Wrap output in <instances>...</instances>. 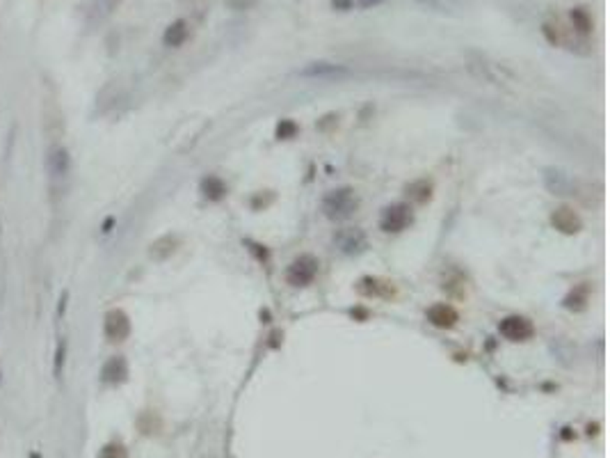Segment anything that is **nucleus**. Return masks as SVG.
Masks as SVG:
<instances>
[{"mask_svg": "<svg viewBox=\"0 0 610 458\" xmlns=\"http://www.w3.org/2000/svg\"><path fill=\"white\" fill-rule=\"evenodd\" d=\"M179 236L177 234H165V236H160L158 241H153L151 243V248H149V257L151 259H156V261H165L167 257H172L174 252H177V248H179Z\"/></svg>", "mask_w": 610, "mask_h": 458, "instance_id": "obj_12", "label": "nucleus"}, {"mask_svg": "<svg viewBox=\"0 0 610 458\" xmlns=\"http://www.w3.org/2000/svg\"><path fill=\"white\" fill-rule=\"evenodd\" d=\"M201 192H204L206 200L217 202V200H222V197L226 195V183H224L220 177L211 175V177H206V179L201 181Z\"/></svg>", "mask_w": 610, "mask_h": 458, "instance_id": "obj_17", "label": "nucleus"}, {"mask_svg": "<svg viewBox=\"0 0 610 458\" xmlns=\"http://www.w3.org/2000/svg\"><path fill=\"white\" fill-rule=\"evenodd\" d=\"M350 71L343 65H334V62H311L299 71V76L304 78H323V80H334V78H345Z\"/></svg>", "mask_w": 610, "mask_h": 458, "instance_id": "obj_8", "label": "nucleus"}, {"mask_svg": "<svg viewBox=\"0 0 610 458\" xmlns=\"http://www.w3.org/2000/svg\"><path fill=\"white\" fill-rule=\"evenodd\" d=\"M126 376H128V364L121 355L110 358L101 369V381L108 383V385H119V383L126 381Z\"/></svg>", "mask_w": 610, "mask_h": 458, "instance_id": "obj_10", "label": "nucleus"}, {"mask_svg": "<svg viewBox=\"0 0 610 458\" xmlns=\"http://www.w3.org/2000/svg\"><path fill=\"white\" fill-rule=\"evenodd\" d=\"M359 209V197L357 190L353 188H338L327 192L323 200V211L329 220H345Z\"/></svg>", "mask_w": 610, "mask_h": 458, "instance_id": "obj_1", "label": "nucleus"}, {"mask_svg": "<svg viewBox=\"0 0 610 458\" xmlns=\"http://www.w3.org/2000/svg\"><path fill=\"white\" fill-rule=\"evenodd\" d=\"M499 332L510 342H526L535 334V325L531 319L519 317V314H510L499 323Z\"/></svg>", "mask_w": 610, "mask_h": 458, "instance_id": "obj_4", "label": "nucleus"}, {"mask_svg": "<svg viewBox=\"0 0 610 458\" xmlns=\"http://www.w3.org/2000/svg\"><path fill=\"white\" fill-rule=\"evenodd\" d=\"M46 168H48V175L53 179H65L67 172H69V154H67V149H62V147L50 149Z\"/></svg>", "mask_w": 610, "mask_h": 458, "instance_id": "obj_13", "label": "nucleus"}, {"mask_svg": "<svg viewBox=\"0 0 610 458\" xmlns=\"http://www.w3.org/2000/svg\"><path fill=\"white\" fill-rule=\"evenodd\" d=\"M570 18H572L574 33H576L578 37H587V35L592 33V14L587 12L585 7H574L572 14H570Z\"/></svg>", "mask_w": 610, "mask_h": 458, "instance_id": "obj_16", "label": "nucleus"}, {"mask_svg": "<svg viewBox=\"0 0 610 458\" xmlns=\"http://www.w3.org/2000/svg\"><path fill=\"white\" fill-rule=\"evenodd\" d=\"M295 131H297V126L293 124V121H291V119H284L282 124H279V129H277V136L286 140V138H293Z\"/></svg>", "mask_w": 610, "mask_h": 458, "instance_id": "obj_21", "label": "nucleus"}, {"mask_svg": "<svg viewBox=\"0 0 610 458\" xmlns=\"http://www.w3.org/2000/svg\"><path fill=\"white\" fill-rule=\"evenodd\" d=\"M103 332L110 342H123L131 334V319L126 312L121 310H110L106 314V323H103Z\"/></svg>", "mask_w": 610, "mask_h": 458, "instance_id": "obj_5", "label": "nucleus"}, {"mask_svg": "<svg viewBox=\"0 0 610 458\" xmlns=\"http://www.w3.org/2000/svg\"><path fill=\"white\" fill-rule=\"evenodd\" d=\"M233 9H250L252 5H256V0H226Z\"/></svg>", "mask_w": 610, "mask_h": 458, "instance_id": "obj_22", "label": "nucleus"}, {"mask_svg": "<svg viewBox=\"0 0 610 458\" xmlns=\"http://www.w3.org/2000/svg\"><path fill=\"white\" fill-rule=\"evenodd\" d=\"M405 192H407L409 202H414V205H426V202L432 197V181H428V179L411 181L405 188Z\"/></svg>", "mask_w": 610, "mask_h": 458, "instance_id": "obj_15", "label": "nucleus"}, {"mask_svg": "<svg viewBox=\"0 0 610 458\" xmlns=\"http://www.w3.org/2000/svg\"><path fill=\"white\" fill-rule=\"evenodd\" d=\"M190 35V28H188V21H183V18H179V21H174L167 26V30H165L162 35V42L165 46H172V48H179L185 39H188Z\"/></svg>", "mask_w": 610, "mask_h": 458, "instance_id": "obj_14", "label": "nucleus"}, {"mask_svg": "<svg viewBox=\"0 0 610 458\" xmlns=\"http://www.w3.org/2000/svg\"><path fill=\"white\" fill-rule=\"evenodd\" d=\"M62 364H65V342H60L57 346V362H55V374H62Z\"/></svg>", "mask_w": 610, "mask_h": 458, "instance_id": "obj_23", "label": "nucleus"}, {"mask_svg": "<svg viewBox=\"0 0 610 458\" xmlns=\"http://www.w3.org/2000/svg\"><path fill=\"white\" fill-rule=\"evenodd\" d=\"M99 458H128V449L121 442H110L99 452Z\"/></svg>", "mask_w": 610, "mask_h": 458, "instance_id": "obj_20", "label": "nucleus"}, {"mask_svg": "<svg viewBox=\"0 0 610 458\" xmlns=\"http://www.w3.org/2000/svg\"><path fill=\"white\" fill-rule=\"evenodd\" d=\"M428 321L434 325V328H441V330H450L455 323L460 321V314L455 312V307L446 302H439V305H432L428 310Z\"/></svg>", "mask_w": 610, "mask_h": 458, "instance_id": "obj_9", "label": "nucleus"}, {"mask_svg": "<svg viewBox=\"0 0 610 458\" xmlns=\"http://www.w3.org/2000/svg\"><path fill=\"white\" fill-rule=\"evenodd\" d=\"M414 220L411 207L405 202H396V205H389L379 216V229L387 234H398L405 231Z\"/></svg>", "mask_w": 610, "mask_h": 458, "instance_id": "obj_2", "label": "nucleus"}, {"mask_svg": "<svg viewBox=\"0 0 610 458\" xmlns=\"http://www.w3.org/2000/svg\"><path fill=\"white\" fill-rule=\"evenodd\" d=\"M318 259L311 257V254H302V257H297L291 261V266H288L286 271V282L291 284V287H309L316 275H318Z\"/></svg>", "mask_w": 610, "mask_h": 458, "instance_id": "obj_3", "label": "nucleus"}, {"mask_svg": "<svg viewBox=\"0 0 610 458\" xmlns=\"http://www.w3.org/2000/svg\"><path fill=\"white\" fill-rule=\"evenodd\" d=\"M546 179H555V183H546L549 186V190H553V195H567V190H570V177H565L560 170H549V175H546Z\"/></svg>", "mask_w": 610, "mask_h": 458, "instance_id": "obj_19", "label": "nucleus"}, {"mask_svg": "<svg viewBox=\"0 0 610 458\" xmlns=\"http://www.w3.org/2000/svg\"><path fill=\"white\" fill-rule=\"evenodd\" d=\"M334 243L343 254H359L366 248V234L359 227H348V229H340L336 234Z\"/></svg>", "mask_w": 610, "mask_h": 458, "instance_id": "obj_6", "label": "nucleus"}, {"mask_svg": "<svg viewBox=\"0 0 610 458\" xmlns=\"http://www.w3.org/2000/svg\"><path fill=\"white\" fill-rule=\"evenodd\" d=\"M359 291L370 298H389V296H394L396 287H394V282H387L379 278H364L359 282Z\"/></svg>", "mask_w": 610, "mask_h": 458, "instance_id": "obj_11", "label": "nucleus"}, {"mask_svg": "<svg viewBox=\"0 0 610 458\" xmlns=\"http://www.w3.org/2000/svg\"><path fill=\"white\" fill-rule=\"evenodd\" d=\"M551 225L558 231H562V234H578V231H581V227H583V220H581V216H578L574 209L560 207V209H555L551 213Z\"/></svg>", "mask_w": 610, "mask_h": 458, "instance_id": "obj_7", "label": "nucleus"}, {"mask_svg": "<svg viewBox=\"0 0 610 458\" xmlns=\"http://www.w3.org/2000/svg\"><path fill=\"white\" fill-rule=\"evenodd\" d=\"M590 300V287L587 284H581V287H576L570 296L565 298V307L570 310H583L585 302Z\"/></svg>", "mask_w": 610, "mask_h": 458, "instance_id": "obj_18", "label": "nucleus"}]
</instances>
